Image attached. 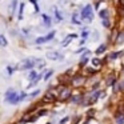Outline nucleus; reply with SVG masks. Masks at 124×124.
<instances>
[{"label": "nucleus", "instance_id": "obj_29", "mask_svg": "<svg viewBox=\"0 0 124 124\" xmlns=\"http://www.w3.org/2000/svg\"><path fill=\"white\" fill-rule=\"evenodd\" d=\"M7 72H8V75H12V72H14V68H12L11 65H8V67H7Z\"/></svg>", "mask_w": 124, "mask_h": 124}, {"label": "nucleus", "instance_id": "obj_18", "mask_svg": "<svg viewBox=\"0 0 124 124\" xmlns=\"http://www.w3.org/2000/svg\"><path fill=\"white\" fill-rule=\"evenodd\" d=\"M43 20H44V24H46L47 27H49V25H51V17H49L48 15L44 14L43 15Z\"/></svg>", "mask_w": 124, "mask_h": 124}, {"label": "nucleus", "instance_id": "obj_26", "mask_svg": "<svg viewBox=\"0 0 124 124\" xmlns=\"http://www.w3.org/2000/svg\"><path fill=\"white\" fill-rule=\"evenodd\" d=\"M88 35H89V31H87V30H84L83 32H81V38H83V39H85Z\"/></svg>", "mask_w": 124, "mask_h": 124}, {"label": "nucleus", "instance_id": "obj_15", "mask_svg": "<svg viewBox=\"0 0 124 124\" xmlns=\"http://www.w3.org/2000/svg\"><path fill=\"white\" fill-rule=\"evenodd\" d=\"M72 24H78V25H80V24H81L80 17H79V15H78V14H73V15H72Z\"/></svg>", "mask_w": 124, "mask_h": 124}, {"label": "nucleus", "instance_id": "obj_2", "mask_svg": "<svg viewBox=\"0 0 124 124\" xmlns=\"http://www.w3.org/2000/svg\"><path fill=\"white\" fill-rule=\"evenodd\" d=\"M71 96H72V92L70 88H67V87H60L59 88V96H57L59 100L65 101L67 99H71Z\"/></svg>", "mask_w": 124, "mask_h": 124}, {"label": "nucleus", "instance_id": "obj_24", "mask_svg": "<svg viewBox=\"0 0 124 124\" xmlns=\"http://www.w3.org/2000/svg\"><path fill=\"white\" fill-rule=\"evenodd\" d=\"M81 99H83V96H73V97H71V100H72L73 103H80L81 101Z\"/></svg>", "mask_w": 124, "mask_h": 124}, {"label": "nucleus", "instance_id": "obj_36", "mask_svg": "<svg viewBox=\"0 0 124 124\" xmlns=\"http://www.w3.org/2000/svg\"><path fill=\"white\" fill-rule=\"evenodd\" d=\"M0 47H1V33H0Z\"/></svg>", "mask_w": 124, "mask_h": 124}, {"label": "nucleus", "instance_id": "obj_1", "mask_svg": "<svg viewBox=\"0 0 124 124\" xmlns=\"http://www.w3.org/2000/svg\"><path fill=\"white\" fill-rule=\"evenodd\" d=\"M93 11H95V9L92 8L91 4L84 6V8L81 9V14H80L81 19H84V20H87L88 23H91L92 20H93Z\"/></svg>", "mask_w": 124, "mask_h": 124}, {"label": "nucleus", "instance_id": "obj_19", "mask_svg": "<svg viewBox=\"0 0 124 124\" xmlns=\"http://www.w3.org/2000/svg\"><path fill=\"white\" fill-rule=\"evenodd\" d=\"M92 64H93V67H100L101 65V60L97 59V57H95V59H92Z\"/></svg>", "mask_w": 124, "mask_h": 124}, {"label": "nucleus", "instance_id": "obj_8", "mask_svg": "<svg viewBox=\"0 0 124 124\" xmlns=\"http://www.w3.org/2000/svg\"><path fill=\"white\" fill-rule=\"evenodd\" d=\"M89 54H91V51H84V54H83V56H81V59H80V67H84V65L88 63V60H89Z\"/></svg>", "mask_w": 124, "mask_h": 124}, {"label": "nucleus", "instance_id": "obj_16", "mask_svg": "<svg viewBox=\"0 0 124 124\" xmlns=\"http://www.w3.org/2000/svg\"><path fill=\"white\" fill-rule=\"evenodd\" d=\"M23 11H24V3H20V6H19V14H17V19H19V20L23 19Z\"/></svg>", "mask_w": 124, "mask_h": 124}, {"label": "nucleus", "instance_id": "obj_30", "mask_svg": "<svg viewBox=\"0 0 124 124\" xmlns=\"http://www.w3.org/2000/svg\"><path fill=\"white\" fill-rule=\"evenodd\" d=\"M16 1H14V3H12L11 4V9H12V11H11V14H14V12H15V7H16Z\"/></svg>", "mask_w": 124, "mask_h": 124}, {"label": "nucleus", "instance_id": "obj_3", "mask_svg": "<svg viewBox=\"0 0 124 124\" xmlns=\"http://www.w3.org/2000/svg\"><path fill=\"white\" fill-rule=\"evenodd\" d=\"M87 81V78L83 75H75L72 79H71V84H72L73 87H81L84 85Z\"/></svg>", "mask_w": 124, "mask_h": 124}, {"label": "nucleus", "instance_id": "obj_7", "mask_svg": "<svg viewBox=\"0 0 124 124\" xmlns=\"http://www.w3.org/2000/svg\"><path fill=\"white\" fill-rule=\"evenodd\" d=\"M47 59H49V60H63L64 56H63L60 52H48V54H47Z\"/></svg>", "mask_w": 124, "mask_h": 124}, {"label": "nucleus", "instance_id": "obj_23", "mask_svg": "<svg viewBox=\"0 0 124 124\" xmlns=\"http://www.w3.org/2000/svg\"><path fill=\"white\" fill-rule=\"evenodd\" d=\"M103 25H104L105 28H111V22H109V19H105V20H103Z\"/></svg>", "mask_w": 124, "mask_h": 124}, {"label": "nucleus", "instance_id": "obj_33", "mask_svg": "<svg viewBox=\"0 0 124 124\" xmlns=\"http://www.w3.org/2000/svg\"><path fill=\"white\" fill-rule=\"evenodd\" d=\"M100 4H101L100 1H97V3H95V9H97V8H99V7H100Z\"/></svg>", "mask_w": 124, "mask_h": 124}, {"label": "nucleus", "instance_id": "obj_35", "mask_svg": "<svg viewBox=\"0 0 124 124\" xmlns=\"http://www.w3.org/2000/svg\"><path fill=\"white\" fill-rule=\"evenodd\" d=\"M81 51H84V49H83V48H80V49H78V51H75V54H80Z\"/></svg>", "mask_w": 124, "mask_h": 124}, {"label": "nucleus", "instance_id": "obj_11", "mask_svg": "<svg viewBox=\"0 0 124 124\" xmlns=\"http://www.w3.org/2000/svg\"><path fill=\"white\" fill-rule=\"evenodd\" d=\"M115 123L116 124H124V112H117L115 115Z\"/></svg>", "mask_w": 124, "mask_h": 124}, {"label": "nucleus", "instance_id": "obj_9", "mask_svg": "<svg viewBox=\"0 0 124 124\" xmlns=\"http://www.w3.org/2000/svg\"><path fill=\"white\" fill-rule=\"evenodd\" d=\"M76 38H78V33H70V35H68L67 38L62 41V46L63 47H67L68 44L71 43V40H72V39H76Z\"/></svg>", "mask_w": 124, "mask_h": 124}, {"label": "nucleus", "instance_id": "obj_28", "mask_svg": "<svg viewBox=\"0 0 124 124\" xmlns=\"http://www.w3.org/2000/svg\"><path fill=\"white\" fill-rule=\"evenodd\" d=\"M31 3L33 4V7H35V12H39V6H38V3H36V1H33V0L31 1Z\"/></svg>", "mask_w": 124, "mask_h": 124}, {"label": "nucleus", "instance_id": "obj_4", "mask_svg": "<svg viewBox=\"0 0 124 124\" xmlns=\"http://www.w3.org/2000/svg\"><path fill=\"white\" fill-rule=\"evenodd\" d=\"M55 35H56V32H55V31H51V32H49L48 35H46V36H40V38H38V39L35 40V44H43V43H47V41L52 40V39L55 38Z\"/></svg>", "mask_w": 124, "mask_h": 124}, {"label": "nucleus", "instance_id": "obj_17", "mask_svg": "<svg viewBox=\"0 0 124 124\" xmlns=\"http://www.w3.org/2000/svg\"><path fill=\"white\" fill-rule=\"evenodd\" d=\"M36 78H38V73H36V71H30V73H28V79H30L31 81L36 80Z\"/></svg>", "mask_w": 124, "mask_h": 124}, {"label": "nucleus", "instance_id": "obj_20", "mask_svg": "<svg viewBox=\"0 0 124 124\" xmlns=\"http://www.w3.org/2000/svg\"><path fill=\"white\" fill-rule=\"evenodd\" d=\"M119 56H121V52H113V54H111L109 56H108V59L113 60V59H116V57H119Z\"/></svg>", "mask_w": 124, "mask_h": 124}, {"label": "nucleus", "instance_id": "obj_32", "mask_svg": "<svg viewBox=\"0 0 124 124\" xmlns=\"http://www.w3.org/2000/svg\"><path fill=\"white\" fill-rule=\"evenodd\" d=\"M68 120H70V117L67 116V117H64V119H62V120H60V124H65Z\"/></svg>", "mask_w": 124, "mask_h": 124}, {"label": "nucleus", "instance_id": "obj_34", "mask_svg": "<svg viewBox=\"0 0 124 124\" xmlns=\"http://www.w3.org/2000/svg\"><path fill=\"white\" fill-rule=\"evenodd\" d=\"M89 120H91V117H87V119H85V121H84L83 124H89Z\"/></svg>", "mask_w": 124, "mask_h": 124}, {"label": "nucleus", "instance_id": "obj_10", "mask_svg": "<svg viewBox=\"0 0 124 124\" xmlns=\"http://www.w3.org/2000/svg\"><path fill=\"white\" fill-rule=\"evenodd\" d=\"M103 92L101 91H96V92H93V95H92V97H89V100H88V104L91 105V104H93L96 100H99V97H100V95H101Z\"/></svg>", "mask_w": 124, "mask_h": 124}, {"label": "nucleus", "instance_id": "obj_21", "mask_svg": "<svg viewBox=\"0 0 124 124\" xmlns=\"http://www.w3.org/2000/svg\"><path fill=\"white\" fill-rule=\"evenodd\" d=\"M52 75H54V71H52V70H49V71H47V72H46V75H44V78H43V79L47 81V80H48V79L51 78Z\"/></svg>", "mask_w": 124, "mask_h": 124}, {"label": "nucleus", "instance_id": "obj_13", "mask_svg": "<svg viewBox=\"0 0 124 124\" xmlns=\"http://www.w3.org/2000/svg\"><path fill=\"white\" fill-rule=\"evenodd\" d=\"M99 16L101 17V20L109 19V11L108 9H101V11H99Z\"/></svg>", "mask_w": 124, "mask_h": 124}, {"label": "nucleus", "instance_id": "obj_22", "mask_svg": "<svg viewBox=\"0 0 124 124\" xmlns=\"http://www.w3.org/2000/svg\"><path fill=\"white\" fill-rule=\"evenodd\" d=\"M55 16H56V19L59 20V22H62V20H63V16H62V14H60V11L57 8H55Z\"/></svg>", "mask_w": 124, "mask_h": 124}, {"label": "nucleus", "instance_id": "obj_12", "mask_svg": "<svg viewBox=\"0 0 124 124\" xmlns=\"http://www.w3.org/2000/svg\"><path fill=\"white\" fill-rule=\"evenodd\" d=\"M27 96H28V95L25 93V92H20V93H17L16 99H15V101H14V104H16V103H20V101H23V100H25V99H27Z\"/></svg>", "mask_w": 124, "mask_h": 124}, {"label": "nucleus", "instance_id": "obj_27", "mask_svg": "<svg viewBox=\"0 0 124 124\" xmlns=\"http://www.w3.org/2000/svg\"><path fill=\"white\" fill-rule=\"evenodd\" d=\"M39 93H40V91H39V89H36L35 92H32V93L30 95V97H35V96H38Z\"/></svg>", "mask_w": 124, "mask_h": 124}, {"label": "nucleus", "instance_id": "obj_5", "mask_svg": "<svg viewBox=\"0 0 124 124\" xmlns=\"http://www.w3.org/2000/svg\"><path fill=\"white\" fill-rule=\"evenodd\" d=\"M16 96H17V92L15 91L14 88H9L8 91L6 92V99H4V100L14 104V101H15V99H16Z\"/></svg>", "mask_w": 124, "mask_h": 124}, {"label": "nucleus", "instance_id": "obj_25", "mask_svg": "<svg viewBox=\"0 0 124 124\" xmlns=\"http://www.w3.org/2000/svg\"><path fill=\"white\" fill-rule=\"evenodd\" d=\"M85 72H87V73H91V76H92V75H95L97 71H96V70H92V68H85Z\"/></svg>", "mask_w": 124, "mask_h": 124}, {"label": "nucleus", "instance_id": "obj_31", "mask_svg": "<svg viewBox=\"0 0 124 124\" xmlns=\"http://www.w3.org/2000/svg\"><path fill=\"white\" fill-rule=\"evenodd\" d=\"M46 113H47L46 109H41V111H39V112H38V116H43V115H46Z\"/></svg>", "mask_w": 124, "mask_h": 124}, {"label": "nucleus", "instance_id": "obj_6", "mask_svg": "<svg viewBox=\"0 0 124 124\" xmlns=\"http://www.w3.org/2000/svg\"><path fill=\"white\" fill-rule=\"evenodd\" d=\"M56 99H57V95L55 93V92L49 91V92H47V93L44 95L43 101H44V103H52V101H55Z\"/></svg>", "mask_w": 124, "mask_h": 124}, {"label": "nucleus", "instance_id": "obj_14", "mask_svg": "<svg viewBox=\"0 0 124 124\" xmlns=\"http://www.w3.org/2000/svg\"><path fill=\"white\" fill-rule=\"evenodd\" d=\"M105 51H107V46H105V44H101V46H99V47L96 48V51H95V54H96L97 56H99V55L104 54Z\"/></svg>", "mask_w": 124, "mask_h": 124}, {"label": "nucleus", "instance_id": "obj_37", "mask_svg": "<svg viewBox=\"0 0 124 124\" xmlns=\"http://www.w3.org/2000/svg\"><path fill=\"white\" fill-rule=\"evenodd\" d=\"M47 124H51V123H47Z\"/></svg>", "mask_w": 124, "mask_h": 124}]
</instances>
